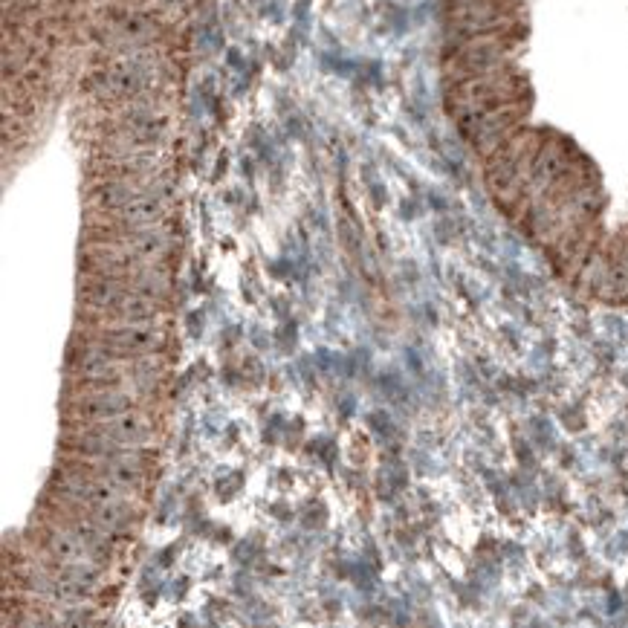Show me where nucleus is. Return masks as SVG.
<instances>
[{"mask_svg":"<svg viewBox=\"0 0 628 628\" xmlns=\"http://www.w3.org/2000/svg\"><path fill=\"white\" fill-rule=\"evenodd\" d=\"M142 409V400L131 391H93V394H70L67 397V420L70 423H105L128 411Z\"/></svg>","mask_w":628,"mask_h":628,"instance_id":"nucleus-1","label":"nucleus"},{"mask_svg":"<svg viewBox=\"0 0 628 628\" xmlns=\"http://www.w3.org/2000/svg\"><path fill=\"white\" fill-rule=\"evenodd\" d=\"M90 608H82V605H61V608H53L47 614V623L53 628H90Z\"/></svg>","mask_w":628,"mask_h":628,"instance_id":"nucleus-2","label":"nucleus"}]
</instances>
